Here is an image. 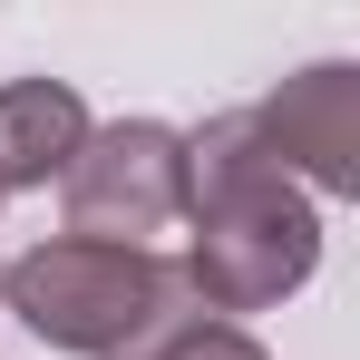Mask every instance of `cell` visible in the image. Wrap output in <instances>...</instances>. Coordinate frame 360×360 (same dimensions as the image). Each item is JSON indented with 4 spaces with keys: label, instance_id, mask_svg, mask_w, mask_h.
Masks as SVG:
<instances>
[{
    "label": "cell",
    "instance_id": "6da1fadb",
    "mask_svg": "<svg viewBox=\"0 0 360 360\" xmlns=\"http://www.w3.org/2000/svg\"><path fill=\"white\" fill-rule=\"evenodd\" d=\"M0 311L68 360H136L176 311H195V292L176 283V263L156 243L136 253V243L49 234V243L0 263Z\"/></svg>",
    "mask_w": 360,
    "mask_h": 360
},
{
    "label": "cell",
    "instance_id": "7a4b0ae2",
    "mask_svg": "<svg viewBox=\"0 0 360 360\" xmlns=\"http://www.w3.org/2000/svg\"><path fill=\"white\" fill-rule=\"evenodd\" d=\"M311 273H321V205H311L302 185H273V195H243V205L195 214L185 263H176V283L195 292V311H214V321L273 311V302H292Z\"/></svg>",
    "mask_w": 360,
    "mask_h": 360
},
{
    "label": "cell",
    "instance_id": "3957f363",
    "mask_svg": "<svg viewBox=\"0 0 360 360\" xmlns=\"http://www.w3.org/2000/svg\"><path fill=\"white\" fill-rule=\"evenodd\" d=\"M59 214L78 243H136L146 253V234H166L185 214V127L166 117L88 127V146L59 176Z\"/></svg>",
    "mask_w": 360,
    "mask_h": 360
},
{
    "label": "cell",
    "instance_id": "277c9868",
    "mask_svg": "<svg viewBox=\"0 0 360 360\" xmlns=\"http://www.w3.org/2000/svg\"><path fill=\"white\" fill-rule=\"evenodd\" d=\"M263 146H273V166L311 195H360V68L351 59H311L292 68L263 108Z\"/></svg>",
    "mask_w": 360,
    "mask_h": 360
},
{
    "label": "cell",
    "instance_id": "5b68a950",
    "mask_svg": "<svg viewBox=\"0 0 360 360\" xmlns=\"http://www.w3.org/2000/svg\"><path fill=\"white\" fill-rule=\"evenodd\" d=\"M78 146H88V98L68 78H10L0 88V195L59 185Z\"/></svg>",
    "mask_w": 360,
    "mask_h": 360
},
{
    "label": "cell",
    "instance_id": "8992f818",
    "mask_svg": "<svg viewBox=\"0 0 360 360\" xmlns=\"http://www.w3.org/2000/svg\"><path fill=\"white\" fill-rule=\"evenodd\" d=\"M136 360H273V351H263L243 321H214V311H176V321H166V331H156V341H146Z\"/></svg>",
    "mask_w": 360,
    "mask_h": 360
}]
</instances>
